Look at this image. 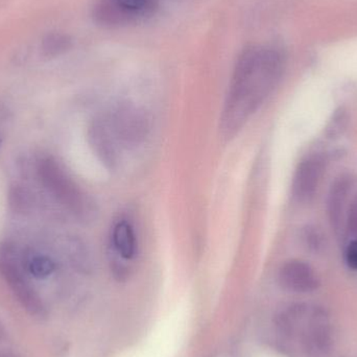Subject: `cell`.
Segmentation results:
<instances>
[{"label": "cell", "instance_id": "cell-1", "mask_svg": "<svg viewBox=\"0 0 357 357\" xmlns=\"http://www.w3.org/2000/svg\"><path fill=\"white\" fill-rule=\"evenodd\" d=\"M282 70V58L272 48L252 45L241 52L231 75L220 116L224 137L230 139L243 130L274 91Z\"/></svg>", "mask_w": 357, "mask_h": 357}, {"label": "cell", "instance_id": "cell-2", "mask_svg": "<svg viewBox=\"0 0 357 357\" xmlns=\"http://www.w3.org/2000/svg\"><path fill=\"white\" fill-rule=\"evenodd\" d=\"M37 173L46 190L73 215L81 220L91 218L93 204L56 159H41L38 162Z\"/></svg>", "mask_w": 357, "mask_h": 357}, {"label": "cell", "instance_id": "cell-3", "mask_svg": "<svg viewBox=\"0 0 357 357\" xmlns=\"http://www.w3.org/2000/svg\"><path fill=\"white\" fill-rule=\"evenodd\" d=\"M102 117L121 150L137 148L150 134V116L144 109L132 102H117Z\"/></svg>", "mask_w": 357, "mask_h": 357}, {"label": "cell", "instance_id": "cell-4", "mask_svg": "<svg viewBox=\"0 0 357 357\" xmlns=\"http://www.w3.org/2000/svg\"><path fill=\"white\" fill-rule=\"evenodd\" d=\"M159 6L160 0H96L92 18L105 29H119L151 18Z\"/></svg>", "mask_w": 357, "mask_h": 357}, {"label": "cell", "instance_id": "cell-5", "mask_svg": "<svg viewBox=\"0 0 357 357\" xmlns=\"http://www.w3.org/2000/svg\"><path fill=\"white\" fill-rule=\"evenodd\" d=\"M0 274L29 314L39 318L46 316L45 305L29 282L22 260L12 245L0 247Z\"/></svg>", "mask_w": 357, "mask_h": 357}, {"label": "cell", "instance_id": "cell-6", "mask_svg": "<svg viewBox=\"0 0 357 357\" xmlns=\"http://www.w3.org/2000/svg\"><path fill=\"white\" fill-rule=\"evenodd\" d=\"M325 172V160L320 155L307 157L296 169L291 195L297 203H310L314 199Z\"/></svg>", "mask_w": 357, "mask_h": 357}, {"label": "cell", "instance_id": "cell-7", "mask_svg": "<svg viewBox=\"0 0 357 357\" xmlns=\"http://www.w3.org/2000/svg\"><path fill=\"white\" fill-rule=\"evenodd\" d=\"M356 191V181L348 175L337 178L329 190L327 212L331 228L339 237H343L346 212Z\"/></svg>", "mask_w": 357, "mask_h": 357}, {"label": "cell", "instance_id": "cell-8", "mask_svg": "<svg viewBox=\"0 0 357 357\" xmlns=\"http://www.w3.org/2000/svg\"><path fill=\"white\" fill-rule=\"evenodd\" d=\"M278 281L282 289L293 293H312L320 287V279L314 268L298 259L289 260L281 266Z\"/></svg>", "mask_w": 357, "mask_h": 357}, {"label": "cell", "instance_id": "cell-9", "mask_svg": "<svg viewBox=\"0 0 357 357\" xmlns=\"http://www.w3.org/2000/svg\"><path fill=\"white\" fill-rule=\"evenodd\" d=\"M88 137L98 160L108 169H115L121 158V149L111 135L102 115L96 116L90 123Z\"/></svg>", "mask_w": 357, "mask_h": 357}, {"label": "cell", "instance_id": "cell-10", "mask_svg": "<svg viewBox=\"0 0 357 357\" xmlns=\"http://www.w3.org/2000/svg\"><path fill=\"white\" fill-rule=\"evenodd\" d=\"M113 251L123 260H132L138 252L137 235L131 222L125 218L117 220L111 230Z\"/></svg>", "mask_w": 357, "mask_h": 357}, {"label": "cell", "instance_id": "cell-11", "mask_svg": "<svg viewBox=\"0 0 357 357\" xmlns=\"http://www.w3.org/2000/svg\"><path fill=\"white\" fill-rule=\"evenodd\" d=\"M21 260L27 274L38 279L47 278L56 268V264L48 256L35 252L25 254Z\"/></svg>", "mask_w": 357, "mask_h": 357}, {"label": "cell", "instance_id": "cell-12", "mask_svg": "<svg viewBox=\"0 0 357 357\" xmlns=\"http://www.w3.org/2000/svg\"><path fill=\"white\" fill-rule=\"evenodd\" d=\"M73 42L70 36L64 33H47L42 40V54L46 58H56L62 56L73 48Z\"/></svg>", "mask_w": 357, "mask_h": 357}, {"label": "cell", "instance_id": "cell-13", "mask_svg": "<svg viewBox=\"0 0 357 357\" xmlns=\"http://www.w3.org/2000/svg\"><path fill=\"white\" fill-rule=\"evenodd\" d=\"M343 237L346 241H357V190L346 212Z\"/></svg>", "mask_w": 357, "mask_h": 357}, {"label": "cell", "instance_id": "cell-14", "mask_svg": "<svg viewBox=\"0 0 357 357\" xmlns=\"http://www.w3.org/2000/svg\"><path fill=\"white\" fill-rule=\"evenodd\" d=\"M303 241L308 249L318 252L324 245V235L317 227L307 226L304 229Z\"/></svg>", "mask_w": 357, "mask_h": 357}, {"label": "cell", "instance_id": "cell-15", "mask_svg": "<svg viewBox=\"0 0 357 357\" xmlns=\"http://www.w3.org/2000/svg\"><path fill=\"white\" fill-rule=\"evenodd\" d=\"M345 260L351 270L357 271V241H348L345 248Z\"/></svg>", "mask_w": 357, "mask_h": 357}, {"label": "cell", "instance_id": "cell-16", "mask_svg": "<svg viewBox=\"0 0 357 357\" xmlns=\"http://www.w3.org/2000/svg\"><path fill=\"white\" fill-rule=\"evenodd\" d=\"M1 357H16V356H12V354H4V356H2Z\"/></svg>", "mask_w": 357, "mask_h": 357}]
</instances>
